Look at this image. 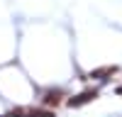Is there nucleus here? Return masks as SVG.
Returning a JSON list of instances; mask_svg holds the SVG:
<instances>
[{
	"instance_id": "f257e3e1",
	"label": "nucleus",
	"mask_w": 122,
	"mask_h": 117,
	"mask_svg": "<svg viewBox=\"0 0 122 117\" xmlns=\"http://www.w3.org/2000/svg\"><path fill=\"white\" fill-rule=\"evenodd\" d=\"M95 98H98V90H83V93H78L76 98L68 100V107H81V105H86L90 100H95Z\"/></svg>"
},
{
	"instance_id": "f03ea898",
	"label": "nucleus",
	"mask_w": 122,
	"mask_h": 117,
	"mask_svg": "<svg viewBox=\"0 0 122 117\" xmlns=\"http://www.w3.org/2000/svg\"><path fill=\"white\" fill-rule=\"evenodd\" d=\"M112 73H117V68L115 66H105V68H95V71L90 73V78H107Z\"/></svg>"
},
{
	"instance_id": "7ed1b4c3",
	"label": "nucleus",
	"mask_w": 122,
	"mask_h": 117,
	"mask_svg": "<svg viewBox=\"0 0 122 117\" xmlns=\"http://www.w3.org/2000/svg\"><path fill=\"white\" fill-rule=\"evenodd\" d=\"M59 100H61V90H49L44 98V102H49V105H56Z\"/></svg>"
},
{
	"instance_id": "20e7f679",
	"label": "nucleus",
	"mask_w": 122,
	"mask_h": 117,
	"mask_svg": "<svg viewBox=\"0 0 122 117\" xmlns=\"http://www.w3.org/2000/svg\"><path fill=\"white\" fill-rule=\"evenodd\" d=\"M32 117H54V112L51 110H34Z\"/></svg>"
},
{
	"instance_id": "39448f33",
	"label": "nucleus",
	"mask_w": 122,
	"mask_h": 117,
	"mask_svg": "<svg viewBox=\"0 0 122 117\" xmlns=\"http://www.w3.org/2000/svg\"><path fill=\"white\" fill-rule=\"evenodd\" d=\"M117 95H122V85H120V88H117Z\"/></svg>"
},
{
	"instance_id": "423d86ee",
	"label": "nucleus",
	"mask_w": 122,
	"mask_h": 117,
	"mask_svg": "<svg viewBox=\"0 0 122 117\" xmlns=\"http://www.w3.org/2000/svg\"><path fill=\"white\" fill-rule=\"evenodd\" d=\"M3 117H12V115H3Z\"/></svg>"
}]
</instances>
